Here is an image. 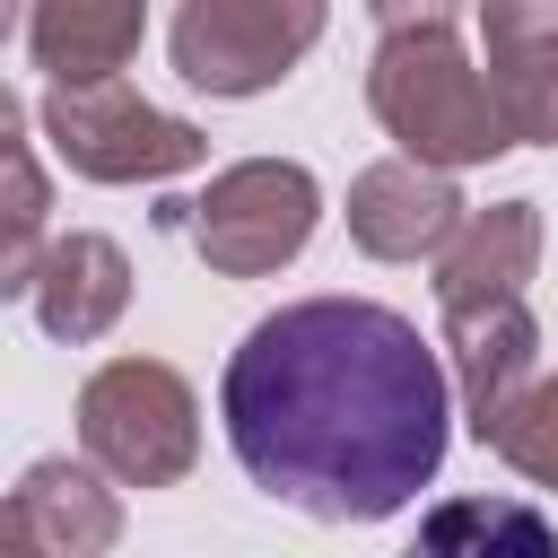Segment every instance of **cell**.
<instances>
[{
    "mask_svg": "<svg viewBox=\"0 0 558 558\" xmlns=\"http://www.w3.org/2000/svg\"><path fill=\"white\" fill-rule=\"evenodd\" d=\"M218 418L262 497L314 523H384L445 471L453 366L375 296H296L235 340Z\"/></svg>",
    "mask_w": 558,
    "mask_h": 558,
    "instance_id": "cell-1",
    "label": "cell"
},
{
    "mask_svg": "<svg viewBox=\"0 0 558 558\" xmlns=\"http://www.w3.org/2000/svg\"><path fill=\"white\" fill-rule=\"evenodd\" d=\"M366 105L401 157H427L445 174L514 148L488 61H471L453 26H384V44L366 52Z\"/></svg>",
    "mask_w": 558,
    "mask_h": 558,
    "instance_id": "cell-2",
    "label": "cell"
},
{
    "mask_svg": "<svg viewBox=\"0 0 558 558\" xmlns=\"http://www.w3.org/2000/svg\"><path fill=\"white\" fill-rule=\"evenodd\" d=\"M78 453L122 488H174L201 462V392L166 357H105L78 384Z\"/></svg>",
    "mask_w": 558,
    "mask_h": 558,
    "instance_id": "cell-3",
    "label": "cell"
},
{
    "mask_svg": "<svg viewBox=\"0 0 558 558\" xmlns=\"http://www.w3.org/2000/svg\"><path fill=\"white\" fill-rule=\"evenodd\" d=\"M183 227H192V244L218 279H270L314 244L323 183L296 157H235V166L209 174V192L183 209Z\"/></svg>",
    "mask_w": 558,
    "mask_h": 558,
    "instance_id": "cell-4",
    "label": "cell"
},
{
    "mask_svg": "<svg viewBox=\"0 0 558 558\" xmlns=\"http://www.w3.org/2000/svg\"><path fill=\"white\" fill-rule=\"evenodd\" d=\"M44 140L70 174L87 183H174L209 157V131L131 96L122 78H96V87H52L44 96Z\"/></svg>",
    "mask_w": 558,
    "mask_h": 558,
    "instance_id": "cell-5",
    "label": "cell"
},
{
    "mask_svg": "<svg viewBox=\"0 0 558 558\" xmlns=\"http://www.w3.org/2000/svg\"><path fill=\"white\" fill-rule=\"evenodd\" d=\"M331 26V0H183L166 52L201 96H270Z\"/></svg>",
    "mask_w": 558,
    "mask_h": 558,
    "instance_id": "cell-6",
    "label": "cell"
},
{
    "mask_svg": "<svg viewBox=\"0 0 558 558\" xmlns=\"http://www.w3.org/2000/svg\"><path fill=\"white\" fill-rule=\"evenodd\" d=\"M462 218H471V201L427 157H375L349 174V244L375 262H436Z\"/></svg>",
    "mask_w": 558,
    "mask_h": 558,
    "instance_id": "cell-7",
    "label": "cell"
},
{
    "mask_svg": "<svg viewBox=\"0 0 558 558\" xmlns=\"http://www.w3.org/2000/svg\"><path fill=\"white\" fill-rule=\"evenodd\" d=\"M113 488H122V480L96 471L87 453H78V462H70V453H44V462L17 471V488H9V506H0V532L26 541V549H52V558H96V549L122 541V497H113Z\"/></svg>",
    "mask_w": 558,
    "mask_h": 558,
    "instance_id": "cell-8",
    "label": "cell"
},
{
    "mask_svg": "<svg viewBox=\"0 0 558 558\" xmlns=\"http://www.w3.org/2000/svg\"><path fill=\"white\" fill-rule=\"evenodd\" d=\"M514 148H558V0H471Z\"/></svg>",
    "mask_w": 558,
    "mask_h": 558,
    "instance_id": "cell-9",
    "label": "cell"
},
{
    "mask_svg": "<svg viewBox=\"0 0 558 558\" xmlns=\"http://www.w3.org/2000/svg\"><path fill=\"white\" fill-rule=\"evenodd\" d=\"M445 366H453V392H462V418L471 436L541 375V323L523 296H462L445 305Z\"/></svg>",
    "mask_w": 558,
    "mask_h": 558,
    "instance_id": "cell-10",
    "label": "cell"
},
{
    "mask_svg": "<svg viewBox=\"0 0 558 558\" xmlns=\"http://www.w3.org/2000/svg\"><path fill=\"white\" fill-rule=\"evenodd\" d=\"M26 305H35V323H44L52 340L87 349V340H105V331L131 314V253H122L113 235H96V227L52 235V244H44V270H35V288H26Z\"/></svg>",
    "mask_w": 558,
    "mask_h": 558,
    "instance_id": "cell-11",
    "label": "cell"
},
{
    "mask_svg": "<svg viewBox=\"0 0 558 558\" xmlns=\"http://www.w3.org/2000/svg\"><path fill=\"white\" fill-rule=\"evenodd\" d=\"M148 35V0H26V61L52 87L122 78Z\"/></svg>",
    "mask_w": 558,
    "mask_h": 558,
    "instance_id": "cell-12",
    "label": "cell"
},
{
    "mask_svg": "<svg viewBox=\"0 0 558 558\" xmlns=\"http://www.w3.org/2000/svg\"><path fill=\"white\" fill-rule=\"evenodd\" d=\"M541 270V201H488L453 227V244L436 253V305L462 296H523V279Z\"/></svg>",
    "mask_w": 558,
    "mask_h": 558,
    "instance_id": "cell-13",
    "label": "cell"
},
{
    "mask_svg": "<svg viewBox=\"0 0 558 558\" xmlns=\"http://www.w3.org/2000/svg\"><path fill=\"white\" fill-rule=\"evenodd\" d=\"M0 140H9V253H0V296H26L35 270H44V218H52V183L35 166V140H26V105L0 96Z\"/></svg>",
    "mask_w": 558,
    "mask_h": 558,
    "instance_id": "cell-14",
    "label": "cell"
},
{
    "mask_svg": "<svg viewBox=\"0 0 558 558\" xmlns=\"http://www.w3.org/2000/svg\"><path fill=\"white\" fill-rule=\"evenodd\" d=\"M549 514H532L523 497H445L436 514H418V549L462 558V549H549Z\"/></svg>",
    "mask_w": 558,
    "mask_h": 558,
    "instance_id": "cell-15",
    "label": "cell"
},
{
    "mask_svg": "<svg viewBox=\"0 0 558 558\" xmlns=\"http://www.w3.org/2000/svg\"><path fill=\"white\" fill-rule=\"evenodd\" d=\"M480 445H488L506 471H523L532 488H558V375H532V384L480 427Z\"/></svg>",
    "mask_w": 558,
    "mask_h": 558,
    "instance_id": "cell-16",
    "label": "cell"
},
{
    "mask_svg": "<svg viewBox=\"0 0 558 558\" xmlns=\"http://www.w3.org/2000/svg\"><path fill=\"white\" fill-rule=\"evenodd\" d=\"M375 9V26H453L471 0H366Z\"/></svg>",
    "mask_w": 558,
    "mask_h": 558,
    "instance_id": "cell-17",
    "label": "cell"
}]
</instances>
